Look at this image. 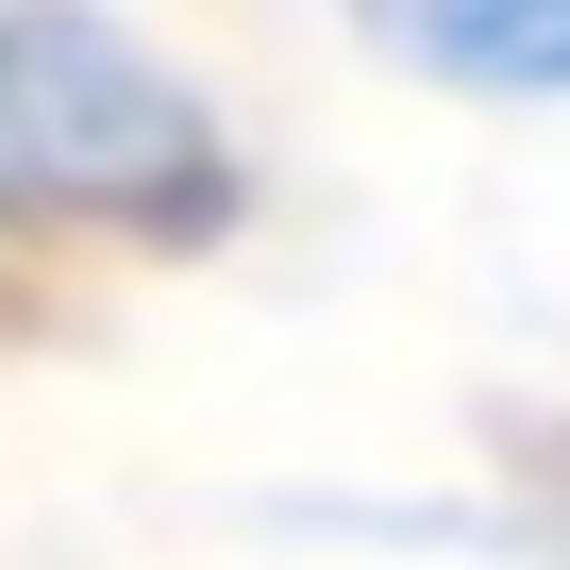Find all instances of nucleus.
Masks as SVG:
<instances>
[{
    "label": "nucleus",
    "mask_w": 570,
    "mask_h": 570,
    "mask_svg": "<svg viewBox=\"0 0 570 570\" xmlns=\"http://www.w3.org/2000/svg\"><path fill=\"white\" fill-rule=\"evenodd\" d=\"M235 202L252 151L168 35H135L118 0H0V218L185 252L235 235Z\"/></svg>",
    "instance_id": "1"
},
{
    "label": "nucleus",
    "mask_w": 570,
    "mask_h": 570,
    "mask_svg": "<svg viewBox=\"0 0 570 570\" xmlns=\"http://www.w3.org/2000/svg\"><path fill=\"white\" fill-rule=\"evenodd\" d=\"M353 51L436 85V101H487V118H570V0H336Z\"/></svg>",
    "instance_id": "2"
}]
</instances>
